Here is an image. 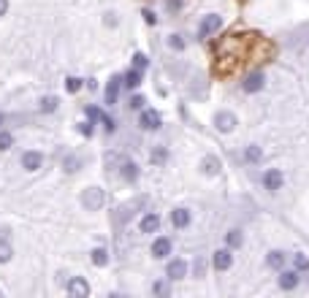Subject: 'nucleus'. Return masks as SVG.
<instances>
[{
	"instance_id": "393cba45",
	"label": "nucleus",
	"mask_w": 309,
	"mask_h": 298,
	"mask_svg": "<svg viewBox=\"0 0 309 298\" xmlns=\"http://www.w3.org/2000/svg\"><path fill=\"white\" fill-rule=\"evenodd\" d=\"M92 263H95V266H106V263H109V252H106L103 247L92 249Z\"/></svg>"
},
{
	"instance_id": "f03ea898",
	"label": "nucleus",
	"mask_w": 309,
	"mask_h": 298,
	"mask_svg": "<svg viewBox=\"0 0 309 298\" xmlns=\"http://www.w3.org/2000/svg\"><path fill=\"white\" fill-rule=\"evenodd\" d=\"M82 204H84V209L98 211V209L106 204V193H103L101 187H87V190H84V195H82Z\"/></svg>"
},
{
	"instance_id": "58836bf2",
	"label": "nucleus",
	"mask_w": 309,
	"mask_h": 298,
	"mask_svg": "<svg viewBox=\"0 0 309 298\" xmlns=\"http://www.w3.org/2000/svg\"><path fill=\"white\" fill-rule=\"evenodd\" d=\"M6 11H8V0H0V16H6Z\"/></svg>"
},
{
	"instance_id": "f704fd0d",
	"label": "nucleus",
	"mask_w": 309,
	"mask_h": 298,
	"mask_svg": "<svg viewBox=\"0 0 309 298\" xmlns=\"http://www.w3.org/2000/svg\"><path fill=\"white\" fill-rule=\"evenodd\" d=\"M65 90H68V92H79L82 90V79H68V82H65Z\"/></svg>"
},
{
	"instance_id": "ddd939ff",
	"label": "nucleus",
	"mask_w": 309,
	"mask_h": 298,
	"mask_svg": "<svg viewBox=\"0 0 309 298\" xmlns=\"http://www.w3.org/2000/svg\"><path fill=\"white\" fill-rule=\"evenodd\" d=\"M158 228H160V217H158V214H144L141 223H139V230H141V233H154Z\"/></svg>"
},
{
	"instance_id": "2eb2a0df",
	"label": "nucleus",
	"mask_w": 309,
	"mask_h": 298,
	"mask_svg": "<svg viewBox=\"0 0 309 298\" xmlns=\"http://www.w3.org/2000/svg\"><path fill=\"white\" fill-rule=\"evenodd\" d=\"M171 223H173V228H187L190 225V211L187 209H173L171 211Z\"/></svg>"
},
{
	"instance_id": "c85d7f7f",
	"label": "nucleus",
	"mask_w": 309,
	"mask_h": 298,
	"mask_svg": "<svg viewBox=\"0 0 309 298\" xmlns=\"http://www.w3.org/2000/svg\"><path fill=\"white\" fill-rule=\"evenodd\" d=\"M168 46H171V49H177V52H182V49H185V38H182V35H171Z\"/></svg>"
},
{
	"instance_id": "b1692460",
	"label": "nucleus",
	"mask_w": 309,
	"mask_h": 298,
	"mask_svg": "<svg viewBox=\"0 0 309 298\" xmlns=\"http://www.w3.org/2000/svg\"><path fill=\"white\" fill-rule=\"evenodd\" d=\"M225 244H228V249L241 247V230H230V233H225Z\"/></svg>"
},
{
	"instance_id": "4be33fe9",
	"label": "nucleus",
	"mask_w": 309,
	"mask_h": 298,
	"mask_svg": "<svg viewBox=\"0 0 309 298\" xmlns=\"http://www.w3.org/2000/svg\"><path fill=\"white\" fill-rule=\"evenodd\" d=\"M201 168H204V174H211V176H215L217 171H220V163H217V157H204Z\"/></svg>"
},
{
	"instance_id": "5701e85b",
	"label": "nucleus",
	"mask_w": 309,
	"mask_h": 298,
	"mask_svg": "<svg viewBox=\"0 0 309 298\" xmlns=\"http://www.w3.org/2000/svg\"><path fill=\"white\" fill-rule=\"evenodd\" d=\"M133 68L147 71V68H149V57L144 54V52H136V54H133Z\"/></svg>"
},
{
	"instance_id": "20e7f679",
	"label": "nucleus",
	"mask_w": 309,
	"mask_h": 298,
	"mask_svg": "<svg viewBox=\"0 0 309 298\" xmlns=\"http://www.w3.org/2000/svg\"><path fill=\"white\" fill-rule=\"evenodd\" d=\"M220 25H223V16H217V14L204 16V22L198 25V38H209V35H215V33L220 30Z\"/></svg>"
},
{
	"instance_id": "7c9ffc66",
	"label": "nucleus",
	"mask_w": 309,
	"mask_h": 298,
	"mask_svg": "<svg viewBox=\"0 0 309 298\" xmlns=\"http://www.w3.org/2000/svg\"><path fill=\"white\" fill-rule=\"evenodd\" d=\"M79 166H82V160H79V157H68V160H65V171H68V174L79 171Z\"/></svg>"
},
{
	"instance_id": "c756f323",
	"label": "nucleus",
	"mask_w": 309,
	"mask_h": 298,
	"mask_svg": "<svg viewBox=\"0 0 309 298\" xmlns=\"http://www.w3.org/2000/svg\"><path fill=\"white\" fill-rule=\"evenodd\" d=\"M168 160V152L166 149H154L152 152V163H158V166H160V163H166Z\"/></svg>"
},
{
	"instance_id": "f3484780",
	"label": "nucleus",
	"mask_w": 309,
	"mask_h": 298,
	"mask_svg": "<svg viewBox=\"0 0 309 298\" xmlns=\"http://www.w3.org/2000/svg\"><path fill=\"white\" fill-rule=\"evenodd\" d=\"M117 92H120V76H111L109 87H106V103H109V106L117 103Z\"/></svg>"
},
{
	"instance_id": "4c0bfd02",
	"label": "nucleus",
	"mask_w": 309,
	"mask_h": 298,
	"mask_svg": "<svg viewBox=\"0 0 309 298\" xmlns=\"http://www.w3.org/2000/svg\"><path fill=\"white\" fill-rule=\"evenodd\" d=\"M144 19H147L149 25H154V22H158V16H154V14L149 11V8H147V11H144Z\"/></svg>"
},
{
	"instance_id": "ea45409f",
	"label": "nucleus",
	"mask_w": 309,
	"mask_h": 298,
	"mask_svg": "<svg viewBox=\"0 0 309 298\" xmlns=\"http://www.w3.org/2000/svg\"><path fill=\"white\" fill-rule=\"evenodd\" d=\"M0 122H3V117H0Z\"/></svg>"
},
{
	"instance_id": "f257e3e1",
	"label": "nucleus",
	"mask_w": 309,
	"mask_h": 298,
	"mask_svg": "<svg viewBox=\"0 0 309 298\" xmlns=\"http://www.w3.org/2000/svg\"><path fill=\"white\" fill-rule=\"evenodd\" d=\"M268 54H274V46L263 41L258 33H236L228 35L215 46V73L234 76L249 63H263Z\"/></svg>"
},
{
	"instance_id": "72a5a7b5",
	"label": "nucleus",
	"mask_w": 309,
	"mask_h": 298,
	"mask_svg": "<svg viewBox=\"0 0 309 298\" xmlns=\"http://www.w3.org/2000/svg\"><path fill=\"white\" fill-rule=\"evenodd\" d=\"M57 109V98H44L41 101V111H54Z\"/></svg>"
},
{
	"instance_id": "6e6552de",
	"label": "nucleus",
	"mask_w": 309,
	"mask_h": 298,
	"mask_svg": "<svg viewBox=\"0 0 309 298\" xmlns=\"http://www.w3.org/2000/svg\"><path fill=\"white\" fill-rule=\"evenodd\" d=\"M230 266H234V255H230V249H217V252H215V268H217V271H228Z\"/></svg>"
},
{
	"instance_id": "4468645a",
	"label": "nucleus",
	"mask_w": 309,
	"mask_h": 298,
	"mask_svg": "<svg viewBox=\"0 0 309 298\" xmlns=\"http://www.w3.org/2000/svg\"><path fill=\"white\" fill-rule=\"evenodd\" d=\"M87 117H90V120H98V122H103V128L106 130H114V120H109V117H106V114L101 111V109H95V106H87Z\"/></svg>"
},
{
	"instance_id": "dca6fc26",
	"label": "nucleus",
	"mask_w": 309,
	"mask_h": 298,
	"mask_svg": "<svg viewBox=\"0 0 309 298\" xmlns=\"http://www.w3.org/2000/svg\"><path fill=\"white\" fill-rule=\"evenodd\" d=\"M187 274V263L185 261H171L168 263V280H182Z\"/></svg>"
},
{
	"instance_id": "e433bc0d",
	"label": "nucleus",
	"mask_w": 309,
	"mask_h": 298,
	"mask_svg": "<svg viewBox=\"0 0 309 298\" xmlns=\"http://www.w3.org/2000/svg\"><path fill=\"white\" fill-rule=\"evenodd\" d=\"M166 8H168L171 14H177L179 8H182V0H166Z\"/></svg>"
},
{
	"instance_id": "423d86ee",
	"label": "nucleus",
	"mask_w": 309,
	"mask_h": 298,
	"mask_svg": "<svg viewBox=\"0 0 309 298\" xmlns=\"http://www.w3.org/2000/svg\"><path fill=\"white\" fill-rule=\"evenodd\" d=\"M215 128L220 130V133H230L236 128V117L230 111H217L215 114Z\"/></svg>"
},
{
	"instance_id": "0eeeda50",
	"label": "nucleus",
	"mask_w": 309,
	"mask_h": 298,
	"mask_svg": "<svg viewBox=\"0 0 309 298\" xmlns=\"http://www.w3.org/2000/svg\"><path fill=\"white\" fill-rule=\"evenodd\" d=\"M282 185H285L282 171L272 168V171H266V174H263V187H266V190H282Z\"/></svg>"
},
{
	"instance_id": "39448f33",
	"label": "nucleus",
	"mask_w": 309,
	"mask_h": 298,
	"mask_svg": "<svg viewBox=\"0 0 309 298\" xmlns=\"http://www.w3.org/2000/svg\"><path fill=\"white\" fill-rule=\"evenodd\" d=\"M241 87H244V92H247V95L260 92V90L266 87V76L260 73V71H253V73H249L247 79H244V84H241Z\"/></svg>"
},
{
	"instance_id": "9b49d317",
	"label": "nucleus",
	"mask_w": 309,
	"mask_h": 298,
	"mask_svg": "<svg viewBox=\"0 0 309 298\" xmlns=\"http://www.w3.org/2000/svg\"><path fill=\"white\" fill-rule=\"evenodd\" d=\"M68 293L76 295V298H87V295H90V285H87L82 276H76V280L68 282Z\"/></svg>"
},
{
	"instance_id": "9d476101",
	"label": "nucleus",
	"mask_w": 309,
	"mask_h": 298,
	"mask_svg": "<svg viewBox=\"0 0 309 298\" xmlns=\"http://www.w3.org/2000/svg\"><path fill=\"white\" fill-rule=\"evenodd\" d=\"M298 282H301L298 271H282L279 274V287H282V290H296Z\"/></svg>"
},
{
	"instance_id": "6ab92c4d",
	"label": "nucleus",
	"mask_w": 309,
	"mask_h": 298,
	"mask_svg": "<svg viewBox=\"0 0 309 298\" xmlns=\"http://www.w3.org/2000/svg\"><path fill=\"white\" fill-rule=\"evenodd\" d=\"M285 261H287V255H285V252H279V249H274V252H268V257H266L268 268H277V271L285 266Z\"/></svg>"
},
{
	"instance_id": "aec40b11",
	"label": "nucleus",
	"mask_w": 309,
	"mask_h": 298,
	"mask_svg": "<svg viewBox=\"0 0 309 298\" xmlns=\"http://www.w3.org/2000/svg\"><path fill=\"white\" fill-rule=\"evenodd\" d=\"M122 176L128 179V182H136V179H139V166H136L133 160H125V163H122Z\"/></svg>"
},
{
	"instance_id": "f8f14e48",
	"label": "nucleus",
	"mask_w": 309,
	"mask_h": 298,
	"mask_svg": "<svg viewBox=\"0 0 309 298\" xmlns=\"http://www.w3.org/2000/svg\"><path fill=\"white\" fill-rule=\"evenodd\" d=\"M152 255H154V257H166V255H171V239H166V236L154 239V242H152Z\"/></svg>"
},
{
	"instance_id": "bb28decb",
	"label": "nucleus",
	"mask_w": 309,
	"mask_h": 298,
	"mask_svg": "<svg viewBox=\"0 0 309 298\" xmlns=\"http://www.w3.org/2000/svg\"><path fill=\"white\" fill-rule=\"evenodd\" d=\"M14 144V136L11 133H6V130H0V152H6L8 147Z\"/></svg>"
},
{
	"instance_id": "c9c22d12",
	"label": "nucleus",
	"mask_w": 309,
	"mask_h": 298,
	"mask_svg": "<svg viewBox=\"0 0 309 298\" xmlns=\"http://www.w3.org/2000/svg\"><path fill=\"white\" fill-rule=\"evenodd\" d=\"M152 290H154V295H168V285L166 282H154Z\"/></svg>"
},
{
	"instance_id": "7ed1b4c3",
	"label": "nucleus",
	"mask_w": 309,
	"mask_h": 298,
	"mask_svg": "<svg viewBox=\"0 0 309 298\" xmlns=\"http://www.w3.org/2000/svg\"><path fill=\"white\" fill-rule=\"evenodd\" d=\"M160 114L152 109H139V128L141 130H158L160 128Z\"/></svg>"
},
{
	"instance_id": "cd10ccee",
	"label": "nucleus",
	"mask_w": 309,
	"mask_h": 298,
	"mask_svg": "<svg viewBox=\"0 0 309 298\" xmlns=\"http://www.w3.org/2000/svg\"><path fill=\"white\" fill-rule=\"evenodd\" d=\"M260 157H263L260 147H247V160H249V163H260Z\"/></svg>"
},
{
	"instance_id": "a878e982",
	"label": "nucleus",
	"mask_w": 309,
	"mask_h": 298,
	"mask_svg": "<svg viewBox=\"0 0 309 298\" xmlns=\"http://www.w3.org/2000/svg\"><path fill=\"white\" fill-rule=\"evenodd\" d=\"M293 266H296V271H309V257L306 255H293Z\"/></svg>"
},
{
	"instance_id": "a211bd4d",
	"label": "nucleus",
	"mask_w": 309,
	"mask_h": 298,
	"mask_svg": "<svg viewBox=\"0 0 309 298\" xmlns=\"http://www.w3.org/2000/svg\"><path fill=\"white\" fill-rule=\"evenodd\" d=\"M141 79H144V71H139V68H133V71H128L125 73V87H130V90H136L139 84H141Z\"/></svg>"
},
{
	"instance_id": "1a4fd4ad",
	"label": "nucleus",
	"mask_w": 309,
	"mask_h": 298,
	"mask_svg": "<svg viewBox=\"0 0 309 298\" xmlns=\"http://www.w3.org/2000/svg\"><path fill=\"white\" fill-rule=\"evenodd\" d=\"M41 163H44L41 152H25V155H22V168L25 171H38V168H41Z\"/></svg>"
},
{
	"instance_id": "2f4dec72",
	"label": "nucleus",
	"mask_w": 309,
	"mask_h": 298,
	"mask_svg": "<svg viewBox=\"0 0 309 298\" xmlns=\"http://www.w3.org/2000/svg\"><path fill=\"white\" fill-rule=\"evenodd\" d=\"M79 133L84 138H90L92 133H95V128H92V122H79Z\"/></svg>"
},
{
	"instance_id": "473e14b6",
	"label": "nucleus",
	"mask_w": 309,
	"mask_h": 298,
	"mask_svg": "<svg viewBox=\"0 0 309 298\" xmlns=\"http://www.w3.org/2000/svg\"><path fill=\"white\" fill-rule=\"evenodd\" d=\"M144 103H147V101H144V95H133V98H130V109L139 111V109H144Z\"/></svg>"
},
{
	"instance_id": "412c9836",
	"label": "nucleus",
	"mask_w": 309,
	"mask_h": 298,
	"mask_svg": "<svg viewBox=\"0 0 309 298\" xmlns=\"http://www.w3.org/2000/svg\"><path fill=\"white\" fill-rule=\"evenodd\" d=\"M11 255H14V249H11V244H8V239L0 236V263H8Z\"/></svg>"
}]
</instances>
